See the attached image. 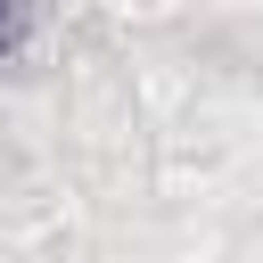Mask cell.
<instances>
[{
  "label": "cell",
  "instance_id": "1",
  "mask_svg": "<svg viewBox=\"0 0 263 263\" xmlns=\"http://www.w3.org/2000/svg\"><path fill=\"white\" fill-rule=\"evenodd\" d=\"M33 33V16L16 8V0H0V58H16V41Z\"/></svg>",
  "mask_w": 263,
  "mask_h": 263
}]
</instances>
